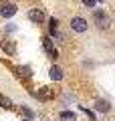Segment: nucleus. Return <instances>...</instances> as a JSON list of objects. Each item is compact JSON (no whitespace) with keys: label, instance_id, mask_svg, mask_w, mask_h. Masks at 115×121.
<instances>
[{"label":"nucleus","instance_id":"obj_1","mask_svg":"<svg viewBox=\"0 0 115 121\" xmlns=\"http://www.w3.org/2000/svg\"><path fill=\"white\" fill-rule=\"evenodd\" d=\"M93 20H95V24H97L99 28H109V24H111V20H109V16H107L105 10H95Z\"/></svg>","mask_w":115,"mask_h":121},{"label":"nucleus","instance_id":"obj_7","mask_svg":"<svg viewBox=\"0 0 115 121\" xmlns=\"http://www.w3.org/2000/svg\"><path fill=\"white\" fill-rule=\"evenodd\" d=\"M95 107H97V111H101V113H107V111L111 109V103H109V101H105V99H97Z\"/></svg>","mask_w":115,"mask_h":121},{"label":"nucleus","instance_id":"obj_9","mask_svg":"<svg viewBox=\"0 0 115 121\" xmlns=\"http://www.w3.org/2000/svg\"><path fill=\"white\" fill-rule=\"evenodd\" d=\"M36 95L40 97V99H51V97H53V93H51V89H49V87H43V89L38 91Z\"/></svg>","mask_w":115,"mask_h":121},{"label":"nucleus","instance_id":"obj_5","mask_svg":"<svg viewBox=\"0 0 115 121\" xmlns=\"http://www.w3.org/2000/svg\"><path fill=\"white\" fill-rule=\"evenodd\" d=\"M0 14L4 18H10L16 14V4H4V6H0Z\"/></svg>","mask_w":115,"mask_h":121},{"label":"nucleus","instance_id":"obj_14","mask_svg":"<svg viewBox=\"0 0 115 121\" xmlns=\"http://www.w3.org/2000/svg\"><path fill=\"white\" fill-rule=\"evenodd\" d=\"M83 4L89 6V8H93V6H95V0H83Z\"/></svg>","mask_w":115,"mask_h":121},{"label":"nucleus","instance_id":"obj_2","mask_svg":"<svg viewBox=\"0 0 115 121\" xmlns=\"http://www.w3.org/2000/svg\"><path fill=\"white\" fill-rule=\"evenodd\" d=\"M71 28L75 30V32H85V30L89 28V22L83 16H73L71 18Z\"/></svg>","mask_w":115,"mask_h":121},{"label":"nucleus","instance_id":"obj_8","mask_svg":"<svg viewBox=\"0 0 115 121\" xmlns=\"http://www.w3.org/2000/svg\"><path fill=\"white\" fill-rule=\"evenodd\" d=\"M59 121H77V113H73V111H61L59 113Z\"/></svg>","mask_w":115,"mask_h":121},{"label":"nucleus","instance_id":"obj_10","mask_svg":"<svg viewBox=\"0 0 115 121\" xmlns=\"http://www.w3.org/2000/svg\"><path fill=\"white\" fill-rule=\"evenodd\" d=\"M0 107H4V109H12V101H10L8 97L0 95Z\"/></svg>","mask_w":115,"mask_h":121},{"label":"nucleus","instance_id":"obj_15","mask_svg":"<svg viewBox=\"0 0 115 121\" xmlns=\"http://www.w3.org/2000/svg\"><path fill=\"white\" fill-rule=\"evenodd\" d=\"M24 121H28V119H24Z\"/></svg>","mask_w":115,"mask_h":121},{"label":"nucleus","instance_id":"obj_13","mask_svg":"<svg viewBox=\"0 0 115 121\" xmlns=\"http://www.w3.org/2000/svg\"><path fill=\"white\" fill-rule=\"evenodd\" d=\"M4 51L12 55V52H14V44H12V43H6V44H4Z\"/></svg>","mask_w":115,"mask_h":121},{"label":"nucleus","instance_id":"obj_12","mask_svg":"<svg viewBox=\"0 0 115 121\" xmlns=\"http://www.w3.org/2000/svg\"><path fill=\"white\" fill-rule=\"evenodd\" d=\"M51 35L53 36L59 35V30H57V18H51Z\"/></svg>","mask_w":115,"mask_h":121},{"label":"nucleus","instance_id":"obj_6","mask_svg":"<svg viewBox=\"0 0 115 121\" xmlns=\"http://www.w3.org/2000/svg\"><path fill=\"white\" fill-rule=\"evenodd\" d=\"M49 75H51V79H53V81H61V79H63V69L55 65V67H51Z\"/></svg>","mask_w":115,"mask_h":121},{"label":"nucleus","instance_id":"obj_11","mask_svg":"<svg viewBox=\"0 0 115 121\" xmlns=\"http://www.w3.org/2000/svg\"><path fill=\"white\" fill-rule=\"evenodd\" d=\"M18 73H20L22 77H26V79H28L30 75H32V69H30V67H18Z\"/></svg>","mask_w":115,"mask_h":121},{"label":"nucleus","instance_id":"obj_3","mask_svg":"<svg viewBox=\"0 0 115 121\" xmlns=\"http://www.w3.org/2000/svg\"><path fill=\"white\" fill-rule=\"evenodd\" d=\"M43 47H44V51L49 52L51 59H57V56H59V52H57V48L53 47V40L49 39V36H44V39H43Z\"/></svg>","mask_w":115,"mask_h":121},{"label":"nucleus","instance_id":"obj_4","mask_svg":"<svg viewBox=\"0 0 115 121\" xmlns=\"http://www.w3.org/2000/svg\"><path fill=\"white\" fill-rule=\"evenodd\" d=\"M28 18H30L32 22H38V24H40V22L44 20V12H43L40 8H30V10H28Z\"/></svg>","mask_w":115,"mask_h":121}]
</instances>
